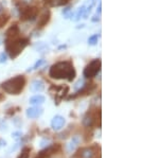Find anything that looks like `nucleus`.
Masks as SVG:
<instances>
[{"instance_id":"1","label":"nucleus","mask_w":159,"mask_h":158,"mask_svg":"<svg viewBox=\"0 0 159 158\" xmlns=\"http://www.w3.org/2000/svg\"><path fill=\"white\" fill-rule=\"evenodd\" d=\"M49 74L55 80H67L71 82L75 78V70L71 62H58L50 68Z\"/></svg>"},{"instance_id":"2","label":"nucleus","mask_w":159,"mask_h":158,"mask_svg":"<svg viewBox=\"0 0 159 158\" xmlns=\"http://www.w3.org/2000/svg\"><path fill=\"white\" fill-rule=\"evenodd\" d=\"M28 45H29V39L25 37L17 36L12 38H6V40H4L6 50L11 58H16Z\"/></svg>"},{"instance_id":"3","label":"nucleus","mask_w":159,"mask_h":158,"mask_svg":"<svg viewBox=\"0 0 159 158\" xmlns=\"http://www.w3.org/2000/svg\"><path fill=\"white\" fill-rule=\"evenodd\" d=\"M25 86V78L24 75H17L1 84V88L9 95H20Z\"/></svg>"},{"instance_id":"4","label":"nucleus","mask_w":159,"mask_h":158,"mask_svg":"<svg viewBox=\"0 0 159 158\" xmlns=\"http://www.w3.org/2000/svg\"><path fill=\"white\" fill-rule=\"evenodd\" d=\"M38 15V7H29L25 6L19 9V18L22 21L27 20H33L35 19Z\"/></svg>"},{"instance_id":"5","label":"nucleus","mask_w":159,"mask_h":158,"mask_svg":"<svg viewBox=\"0 0 159 158\" xmlns=\"http://www.w3.org/2000/svg\"><path fill=\"white\" fill-rule=\"evenodd\" d=\"M100 70H101V61L97 58V60L91 61L86 66V68L84 69V76L87 79H92L98 74Z\"/></svg>"},{"instance_id":"6","label":"nucleus","mask_w":159,"mask_h":158,"mask_svg":"<svg viewBox=\"0 0 159 158\" xmlns=\"http://www.w3.org/2000/svg\"><path fill=\"white\" fill-rule=\"evenodd\" d=\"M61 151V144L55 143V144H51L48 147L43 149V151H40L36 155L35 158H50L51 156H53L56 153H60Z\"/></svg>"},{"instance_id":"7","label":"nucleus","mask_w":159,"mask_h":158,"mask_svg":"<svg viewBox=\"0 0 159 158\" xmlns=\"http://www.w3.org/2000/svg\"><path fill=\"white\" fill-rule=\"evenodd\" d=\"M50 88L54 89L55 90V96H54V100L56 102V104H60L61 101L63 100L66 97V95L69 93V87L68 86H51Z\"/></svg>"},{"instance_id":"8","label":"nucleus","mask_w":159,"mask_h":158,"mask_svg":"<svg viewBox=\"0 0 159 158\" xmlns=\"http://www.w3.org/2000/svg\"><path fill=\"white\" fill-rule=\"evenodd\" d=\"M97 147H83L78 152L79 158H96L97 157Z\"/></svg>"},{"instance_id":"9","label":"nucleus","mask_w":159,"mask_h":158,"mask_svg":"<svg viewBox=\"0 0 159 158\" xmlns=\"http://www.w3.org/2000/svg\"><path fill=\"white\" fill-rule=\"evenodd\" d=\"M64 125H65V119L61 116H55L52 122H51V126L55 131H60V129H63Z\"/></svg>"},{"instance_id":"10","label":"nucleus","mask_w":159,"mask_h":158,"mask_svg":"<svg viewBox=\"0 0 159 158\" xmlns=\"http://www.w3.org/2000/svg\"><path fill=\"white\" fill-rule=\"evenodd\" d=\"M50 11L49 10H47V11H45L43 13L42 15H40V17L38 18V22H37V27L38 28H43L45 27L46 25L48 24V21L50 20Z\"/></svg>"},{"instance_id":"11","label":"nucleus","mask_w":159,"mask_h":158,"mask_svg":"<svg viewBox=\"0 0 159 158\" xmlns=\"http://www.w3.org/2000/svg\"><path fill=\"white\" fill-rule=\"evenodd\" d=\"M42 114H43V109L39 108L38 106H34V107H30L27 109V116L31 119L37 118Z\"/></svg>"},{"instance_id":"12","label":"nucleus","mask_w":159,"mask_h":158,"mask_svg":"<svg viewBox=\"0 0 159 158\" xmlns=\"http://www.w3.org/2000/svg\"><path fill=\"white\" fill-rule=\"evenodd\" d=\"M45 88V83L42 80H34L31 84V90L33 93H40Z\"/></svg>"},{"instance_id":"13","label":"nucleus","mask_w":159,"mask_h":158,"mask_svg":"<svg viewBox=\"0 0 159 158\" xmlns=\"http://www.w3.org/2000/svg\"><path fill=\"white\" fill-rule=\"evenodd\" d=\"M81 143V137L80 136H73L72 137V139H71V141H70V143L68 144V147H67V150H68V152H73L74 150H75V147L79 146V144Z\"/></svg>"},{"instance_id":"14","label":"nucleus","mask_w":159,"mask_h":158,"mask_svg":"<svg viewBox=\"0 0 159 158\" xmlns=\"http://www.w3.org/2000/svg\"><path fill=\"white\" fill-rule=\"evenodd\" d=\"M19 35V28L17 27V25H14L10 28L6 33V38H12V37H17Z\"/></svg>"},{"instance_id":"15","label":"nucleus","mask_w":159,"mask_h":158,"mask_svg":"<svg viewBox=\"0 0 159 158\" xmlns=\"http://www.w3.org/2000/svg\"><path fill=\"white\" fill-rule=\"evenodd\" d=\"M43 102H45V97L40 96V95H36L30 99V103L32 104V105L38 106V105H40V104H43Z\"/></svg>"},{"instance_id":"16","label":"nucleus","mask_w":159,"mask_h":158,"mask_svg":"<svg viewBox=\"0 0 159 158\" xmlns=\"http://www.w3.org/2000/svg\"><path fill=\"white\" fill-rule=\"evenodd\" d=\"M10 19V16L7 14H4V13H1L0 14V28H2L4 25L9 21Z\"/></svg>"},{"instance_id":"17","label":"nucleus","mask_w":159,"mask_h":158,"mask_svg":"<svg viewBox=\"0 0 159 158\" xmlns=\"http://www.w3.org/2000/svg\"><path fill=\"white\" fill-rule=\"evenodd\" d=\"M30 152H31L30 147H24V149H22L21 154H20L17 158H29L30 157Z\"/></svg>"},{"instance_id":"18","label":"nucleus","mask_w":159,"mask_h":158,"mask_svg":"<svg viewBox=\"0 0 159 158\" xmlns=\"http://www.w3.org/2000/svg\"><path fill=\"white\" fill-rule=\"evenodd\" d=\"M98 39H99V35L96 34V35H93V36L89 37L88 43L90 45H96V43H98Z\"/></svg>"},{"instance_id":"19","label":"nucleus","mask_w":159,"mask_h":158,"mask_svg":"<svg viewBox=\"0 0 159 158\" xmlns=\"http://www.w3.org/2000/svg\"><path fill=\"white\" fill-rule=\"evenodd\" d=\"M43 63H45V61H43V60H39V61H38V62H37L36 64H35L34 66H33V67H32V69H37V68H39L40 66H42ZM32 69H30V70H32ZM30 70H28V71H30Z\"/></svg>"},{"instance_id":"20","label":"nucleus","mask_w":159,"mask_h":158,"mask_svg":"<svg viewBox=\"0 0 159 158\" xmlns=\"http://www.w3.org/2000/svg\"><path fill=\"white\" fill-rule=\"evenodd\" d=\"M84 12H85V7H82L81 9H80V11L78 13V15H76V19H79L80 17L82 16V15L84 14Z\"/></svg>"},{"instance_id":"21","label":"nucleus","mask_w":159,"mask_h":158,"mask_svg":"<svg viewBox=\"0 0 159 158\" xmlns=\"http://www.w3.org/2000/svg\"><path fill=\"white\" fill-rule=\"evenodd\" d=\"M6 61H7V54L6 53H1V54H0V64L4 63Z\"/></svg>"},{"instance_id":"22","label":"nucleus","mask_w":159,"mask_h":158,"mask_svg":"<svg viewBox=\"0 0 159 158\" xmlns=\"http://www.w3.org/2000/svg\"><path fill=\"white\" fill-rule=\"evenodd\" d=\"M6 144H7L6 141H3V140H0V147H3V146H6Z\"/></svg>"},{"instance_id":"23","label":"nucleus","mask_w":159,"mask_h":158,"mask_svg":"<svg viewBox=\"0 0 159 158\" xmlns=\"http://www.w3.org/2000/svg\"><path fill=\"white\" fill-rule=\"evenodd\" d=\"M18 135H19V133H14V134H13V137H14V138L15 139H18Z\"/></svg>"},{"instance_id":"24","label":"nucleus","mask_w":159,"mask_h":158,"mask_svg":"<svg viewBox=\"0 0 159 158\" xmlns=\"http://www.w3.org/2000/svg\"><path fill=\"white\" fill-rule=\"evenodd\" d=\"M4 99H6V98H4V96H3V95H1V93H0V102H1V101H3Z\"/></svg>"},{"instance_id":"25","label":"nucleus","mask_w":159,"mask_h":158,"mask_svg":"<svg viewBox=\"0 0 159 158\" xmlns=\"http://www.w3.org/2000/svg\"><path fill=\"white\" fill-rule=\"evenodd\" d=\"M50 158H51V157H50Z\"/></svg>"}]
</instances>
